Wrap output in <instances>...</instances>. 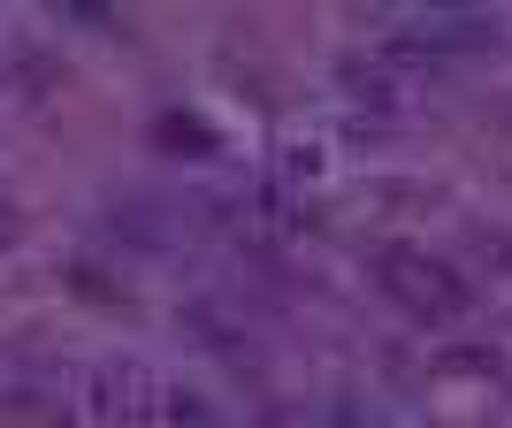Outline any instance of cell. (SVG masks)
<instances>
[{
	"label": "cell",
	"instance_id": "6da1fadb",
	"mask_svg": "<svg viewBox=\"0 0 512 428\" xmlns=\"http://www.w3.org/2000/svg\"><path fill=\"white\" fill-rule=\"evenodd\" d=\"M383 276H390V291H398L406 306H421V314H459V306H467V291H459V276H451L444 260L383 253Z\"/></svg>",
	"mask_w": 512,
	"mask_h": 428
}]
</instances>
